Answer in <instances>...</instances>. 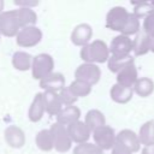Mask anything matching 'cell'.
Listing matches in <instances>:
<instances>
[{
    "label": "cell",
    "instance_id": "6da1fadb",
    "mask_svg": "<svg viewBox=\"0 0 154 154\" xmlns=\"http://www.w3.org/2000/svg\"><path fill=\"white\" fill-rule=\"evenodd\" d=\"M111 57L109 47L102 40H95L91 43L82 47L81 58L84 63L89 64H102L108 61Z\"/></svg>",
    "mask_w": 154,
    "mask_h": 154
},
{
    "label": "cell",
    "instance_id": "7a4b0ae2",
    "mask_svg": "<svg viewBox=\"0 0 154 154\" xmlns=\"http://www.w3.org/2000/svg\"><path fill=\"white\" fill-rule=\"evenodd\" d=\"M54 67V60L49 54L41 53L32 58V65H31V73L35 79H42L49 73L53 72Z\"/></svg>",
    "mask_w": 154,
    "mask_h": 154
},
{
    "label": "cell",
    "instance_id": "3957f363",
    "mask_svg": "<svg viewBox=\"0 0 154 154\" xmlns=\"http://www.w3.org/2000/svg\"><path fill=\"white\" fill-rule=\"evenodd\" d=\"M129 14L130 13L123 6L112 7L106 14V28H108L109 30H113V31L122 32L128 18H129Z\"/></svg>",
    "mask_w": 154,
    "mask_h": 154
},
{
    "label": "cell",
    "instance_id": "277c9868",
    "mask_svg": "<svg viewBox=\"0 0 154 154\" xmlns=\"http://www.w3.org/2000/svg\"><path fill=\"white\" fill-rule=\"evenodd\" d=\"M49 130H51L52 136H53L54 149L60 152V153L67 152L72 144V140L70 138V135L67 132V128L63 124L54 123Z\"/></svg>",
    "mask_w": 154,
    "mask_h": 154
},
{
    "label": "cell",
    "instance_id": "5b68a950",
    "mask_svg": "<svg viewBox=\"0 0 154 154\" xmlns=\"http://www.w3.org/2000/svg\"><path fill=\"white\" fill-rule=\"evenodd\" d=\"M75 78L77 81H82L88 83L89 85L96 84L101 78V70L96 64L83 63L75 71Z\"/></svg>",
    "mask_w": 154,
    "mask_h": 154
},
{
    "label": "cell",
    "instance_id": "8992f818",
    "mask_svg": "<svg viewBox=\"0 0 154 154\" xmlns=\"http://www.w3.org/2000/svg\"><path fill=\"white\" fill-rule=\"evenodd\" d=\"M93 138L95 144L102 150L112 149L117 142V135L114 130L108 125H103L93 131Z\"/></svg>",
    "mask_w": 154,
    "mask_h": 154
},
{
    "label": "cell",
    "instance_id": "52a82bcc",
    "mask_svg": "<svg viewBox=\"0 0 154 154\" xmlns=\"http://www.w3.org/2000/svg\"><path fill=\"white\" fill-rule=\"evenodd\" d=\"M42 38V31L32 25V26H26L22 28L16 36V42L20 47H34L36 46Z\"/></svg>",
    "mask_w": 154,
    "mask_h": 154
},
{
    "label": "cell",
    "instance_id": "ba28073f",
    "mask_svg": "<svg viewBox=\"0 0 154 154\" xmlns=\"http://www.w3.org/2000/svg\"><path fill=\"white\" fill-rule=\"evenodd\" d=\"M19 30H20V26L17 20L14 10L5 11L0 14V34L7 37H13L18 35Z\"/></svg>",
    "mask_w": 154,
    "mask_h": 154
},
{
    "label": "cell",
    "instance_id": "9c48e42d",
    "mask_svg": "<svg viewBox=\"0 0 154 154\" xmlns=\"http://www.w3.org/2000/svg\"><path fill=\"white\" fill-rule=\"evenodd\" d=\"M132 48H134L132 38H130L129 36L122 35V34L113 37L109 45L111 55H118V57L131 55L130 53L132 52Z\"/></svg>",
    "mask_w": 154,
    "mask_h": 154
},
{
    "label": "cell",
    "instance_id": "30bf717a",
    "mask_svg": "<svg viewBox=\"0 0 154 154\" xmlns=\"http://www.w3.org/2000/svg\"><path fill=\"white\" fill-rule=\"evenodd\" d=\"M67 132L70 135V138L72 142H76L78 144L88 142L90 135L93 134L91 130L87 126V124L82 120H77L67 126Z\"/></svg>",
    "mask_w": 154,
    "mask_h": 154
},
{
    "label": "cell",
    "instance_id": "8fae6325",
    "mask_svg": "<svg viewBox=\"0 0 154 154\" xmlns=\"http://www.w3.org/2000/svg\"><path fill=\"white\" fill-rule=\"evenodd\" d=\"M40 87L45 91L60 93L65 88V77L60 72H52L40 81Z\"/></svg>",
    "mask_w": 154,
    "mask_h": 154
},
{
    "label": "cell",
    "instance_id": "7c38bea8",
    "mask_svg": "<svg viewBox=\"0 0 154 154\" xmlns=\"http://www.w3.org/2000/svg\"><path fill=\"white\" fill-rule=\"evenodd\" d=\"M93 36V28L87 23H81L75 26L71 34V41L76 46L84 47L89 45V41Z\"/></svg>",
    "mask_w": 154,
    "mask_h": 154
},
{
    "label": "cell",
    "instance_id": "4fadbf2b",
    "mask_svg": "<svg viewBox=\"0 0 154 154\" xmlns=\"http://www.w3.org/2000/svg\"><path fill=\"white\" fill-rule=\"evenodd\" d=\"M117 142L128 147L132 153L138 152L142 146L140 142V138H138V134H136L135 131H132L130 129H124V130L119 131L117 134Z\"/></svg>",
    "mask_w": 154,
    "mask_h": 154
},
{
    "label": "cell",
    "instance_id": "5bb4252c",
    "mask_svg": "<svg viewBox=\"0 0 154 154\" xmlns=\"http://www.w3.org/2000/svg\"><path fill=\"white\" fill-rule=\"evenodd\" d=\"M138 72L136 69L135 63L128 65L126 67H124L122 71H119L117 73V83L128 88H134L135 83L138 79Z\"/></svg>",
    "mask_w": 154,
    "mask_h": 154
},
{
    "label": "cell",
    "instance_id": "9a60e30c",
    "mask_svg": "<svg viewBox=\"0 0 154 154\" xmlns=\"http://www.w3.org/2000/svg\"><path fill=\"white\" fill-rule=\"evenodd\" d=\"M5 140L10 147L20 148L25 143V135L20 128L16 125H10L5 130Z\"/></svg>",
    "mask_w": 154,
    "mask_h": 154
},
{
    "label": "cell",
    "instance_id": "2e32d148",
    "mask_svg": "<svg viewBox=\"0 0 154 154\" xmlns=\"http://www.w3.org/2000/svg\"><path fill=\"white\" fill-rule=\"evenodd\" d=\"M46 112V105H45V97L43 93H38L35 95L29 111H28V117L31 122H38L43 117V113Z\"/></svg>",
    "mask_w": 154,
    "mask_h": 154
},
{
    "label": "cell",
    "instance_id": "e0dca14e",
    "mask_svg": "<svg viewBox=\"0 0 154 154\" xmlns=\"http://www.w3.org/2000/svg\"><path fill=\"white\" fill-rule=\"evenodd\" d=\"M134 89L132 88H128L124 85H120L118 83L113 84L111 90H109V96L111 99L117 102V103H128L132 96H134Z\"/></svg>",
    "mask_w": 154,
    "mask_h": 154
},
{
    "label": "cell",
    "instance_id": "ac0fdd59",
    "mask_svg": "<svg viewBox=\"0 0 154 154\" xmlns=\"http://www.w3.org/2000/svg\"><path fill=\"white\" fill-rule=\"evenodd\" d=\"M132 43H134L132 52L136 57H141L150 52V36L147 35L143 30H141L135 36V38L132 40Z\"/></svg>",
    "mask_w": 154,
    "mask_h": 154
},
{
    "label": "cell",
    "instance_id": "d6986e66",
    "mask_svg": "<svg viewBox=\"0 0 154 154\" xmlns=\"http://www.w3.org/2000/svg\"><path fill=\"white\" fill-rule=\"evenodd\" d=\"M45 105H46V112L49 116H58L60 111L64 108L63 102L60 100L59 93H52V91H45Z\"/></svg>",
    "mask_w": 154,
    "mask_h": 154
},
{
    "label": "cell",
    "instance_id": "ffe728a7",
    "mask_svg": "<svg viewBox=\"0 0 154 154\" xmlns=\"http://www.w3.org/2000/svg\"><path fill=\"white\" fill-rule=\"evenodd\" d=\"M81 117V109L77 106H65L60 113L57 116V123L63 124V125H70L77 120H79Z\"/></svg>",
    "mask_w": 154,
    "mask_h": 154
},
{
    "label": "cell",
    "instance_id": "44dd1931",
    "mask_svg": "<svg viewBox=\"0 0 154 154\" xmlns=\"http://www.w3.org/2000/svg\"><path fill=\"white\" fill-rule=\"evenodd\" d=\"M14 13H16V17H17L20 29L26 28V26H32L37 20V16H36L35 11L31 8L19 7V8L14 10Z\"/></svg>",
    "mask_w": 154,
    "mask_h": 154
},
{
    "label": "cell",
    "instance_id": "7402d4cb",
    "mask_svg": "<svg viewBox=\"0 0 154 154\" xmlns=\"http://www.w3.org/2000/svg\"><path fill=\"white\" fill-rule=\"evenodd\" d=\"M84 123L87 124V126L93 131H95L96 129L106 125V118L103 116V113L99 109H90L87 112L85 117H84Z\"/></svg>",
    "mask_w": 154,
    "mask_h": 154
},
{
    "label": "cell",
    "instance_id": "603a6c76",
    "mask_svg": "<svg viewBox=\"0 0 154 154\" xmlns=\"http://www.w3.org/2000/svg\"><path fill=\"white\" fill-rule=\"evenodd\" d=\"M135 59L132 55H125V57H118V55H111L107 61V67L111 72L118 73L124 67H126L130 64H134Z\"/></svg>",
    "mask_w": 154,
    "mask_h": 154
},
{
    "label": "cell",
    "instance_id": "cb8c5ba5",
    "mask_svg": "<svg viewBox=\"0 0 154 154\" xmlns=\"http://www.w3.org/2000/svg\"><path fill=\"white\" fill-rule=\"evenodd\" d=\"M132 89L140 97H148L154 91V82L149 77H140Z\"/></svg>",
    "mask_w": 154,
    "mask_h": 154
},
{
    "label": "cell",
    "instance_id": "d4e9b609",
    "mask_svg": "<svg viewBox=\"0 0 154 154\" xmlns=\"http://www.w3.org/2000/svg\"><path fill=\"white\" fill-rule=\"evenodd\" d=\"M138 138L143 147L154 144V120H147L143 123L138 131Z\"/></svg>",
    "mask_w": 154,
    "mask_h": 154
},
{
    "label": "cell",
    "instance_id": "484cf974",
    "mask_svg": "<svg viewBox=\"0 0 154 154\" xmlns=\"http://www.w3.org/2000/svg\"><path fill=\"white\" fill-rule=\"evenodd\" d=\"M35 141H36V146L43 152H49L54 148V142H53V136L51 130L45 129L38 131L35 137Z\"/></svg>",
    "mask_w": 154,
    "mask_h": 154
},
{
    "label": "cell",
    "instance_id": "4316f807",
    "mask_svg": "<svg viewBox=\"0 0 154 154\" xmlns=\"http://www.w3.org/2000/svg\"><path fill=\"white\" fill-rule=\"evenodd\" d=\"M12 65L19 71H26L32 65L31 57L25 52H16L12 57Z\"/></svg>",
    "mask_w": 154,
    "mask_h": 154
},
{
    "label": "cell",
    "instance_id": "83f0119b",
    "mask_svg": "<svg viewBox=\"0 0 154 154\" xmlns=\"http://www.w3.org/2000/svg\"><path fill=\"white\" fill-rule=\"evenodd\" d=\"M141 24H140V19L134 14V13H130L129 14V18L122 30V35H125V36H132V35H137L140 31H141Z\"/></svg>",
    "mask_w": 154,
    "mask_h": 154
},
{
    "label": "cell",
    "instance_id": "f1b7e54d",
    "mask_svg": "<svg viewBox=\"0 0 154 154\" xmlns=\"http://www.w3.org/2000/svg\"><path fill=\"white\" fill-rule=\"evenodd\" d=\"M134 5V14L140 19V18H147L152 14H154V6L152 5V2H147V1H137V2H132Z\"/></svg>",
    "mask_w": 154,
    "mask_h": 154
},
{
    "label": "cell",
    "instance_id": "f546056e",
    "mask_svg": "<svg viewBox=\"0 0 154 154\" xmlns=\"http://www.w3.org/2000/svg\"><path fill=\"white\" fill-rule=\"evenodd\" d=\"M69 87L71 88V90L73 91V94H75L77 97L87 96V95L91 91V85H89V84L85 83V82L77 81V79H75Z\"/></svg>",
    "mask_w": 154,
    "mask_h": 154
},
{
    "label": "cell",
    "instance_id": "4dcf8cb0",
    "mask_svg": "<svg viewBox=\"0 0 154 154\" xmlns=\"http://www.w3.org/2000/svg\"><path fill=\"white\" fill-rule=\"evenodd\" d=\"M73 154H103V150L100 149L95 143H81L77 144L73 149Z\"/></svg>",
    "mask_w": 154,
    "mask_h": 154
},
{
    "label": "cell",
    "instance_id": "1f68e13d",
    "mask_svg": "<svg viewBox=\"0 0 154 154\" xmlns=\"http://www.w3.org/2000/svg\"><path fill=\"white\" fill-rule=\"evenodd\" d=\"M59 96H60V100L63 102V105L65 106H73V103L77 101V96L73 94V91L71 90L70 87H65L63 90H60L59 93Z\"/></svg>",
    "mask_w": 154,
    "mask_h": 154
},
{
    "label": "cell",
    "instance_id": "d6a6232c",
    "mask_svg": "<svg viewBox=\"0 0 154 154\" xmlns=\"http://www.w3.org/2000/svg\"><path fill=\"white\" fill-rule=\"evenodd\" d=\"M142 30H143L147 35L154 37V14H152V16L144 18L143 24H142Z\"/></svg>",
    "mask_w": 154,
    "mask_h": 154
},
{
    "label": "cell",
    "instance_id": "836d02e7",
    "mask_svg": "<svg viewBox=\"0 0 154 154\" xmlns=\"http://www.w3.org/2000/svg\"><path fill=\"white\" fill-rule=\"evenodd\" d=\"M111 154H132V152L128 147H125L124 144L116 142V144L111 149Z\"/></svg>",
    "mask_w": 154,
    "mask_h": 154
},
{
    "label": "cell",
    "instance_id": "e575fe53",
    "mask_svg": "<svg viewBox=\"0 0 154 154\" xmlns=\"http://www.w3.org/2000/svg\"><path fill=\"white\" fill-rule=\"evenodd\" d=\"M14 5L19 6V7H23V8H31L34 6H37L38 5V1H28V0H19V1H14Z\"/></svg>",
    "mask_w": 154,
    "mask_h": 154
},
{
    "label": "cell",
    "instance_id": "d590c367",
    "mask_svg": "<svg viewBox=\"0 0 154 154\" xmlns=\"http://www.w3.org/2000/svg\"><path fill=\"white\" fill-rule=\"evenodd\" d=\"M141 154H154V144L143 147L141 150Z\"/></svg>",
    "mask_w": 154,
    "mask_h": 154
},
{
    "label": "cell",
    "instance_id": "8d00e7d4",
    "mask_svg": "<svg viewBox=\"0 0 154 154\" xmlns=\"http://www.w3.org/2000/svg\"><path fill=\"white\" fill-rule=\"evenodd\" d=\"M150 52L154 53V37L150 36Z\"/></svg>",
    "mask_w": 154,
    "mask_h": 154
},
{
    "label": "cell",
    "instance_id": "74e56055",
    "mask_svg": "<svg viewBox=\"0 0 154 154\" xmlns=\"http://www.w3.org/2000/svg\"><path fill=\"white\" fill-rule=\"evenodd\" d=\"M2 10H4V1L0 0V14L2 13Z\"/></svg>",
    "mask_w": 154,
    "mask_h": 154
},
{
    "label": "cell",
    "instance_id": "f35d334b",
    "mask_svg": "<svg viewBox=\"0 0 154 154\" xmlns=\"http://www.w3.org/2000/svg\"><path fill=\"white\" fill-rule=\"evenodd\" d=\"M152 5H153V6H154V1H152Z\"/></svg>",
    "mask_w": 154,
    "mask_h": 154
}]
</instances>
